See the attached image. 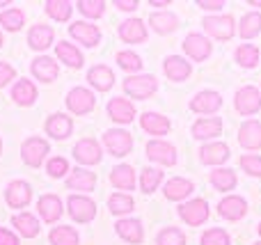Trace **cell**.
<instances>
[{
  "label": "cell",
  "mask_w": 261,
  "mask_h": 245,
  "mask_svg": "<svg viewBox=\"0 0 261 245\" xmlns=\"http://www.w3.org/2000/svg\"><path fill=\"white\" fill-rule=\"evenodd\" d=\"M149 25L158 32V35H170L179 28V16L172 12H153L149 16Z\"/></svg>",
  "instance_id": "30"
},
{
  "label": "cell",
  "mask_w": 261,
  "mask_h": 245,
  "mask_svg": "<svg viewBox=\"0 0 261 245\" xmlns=\"http://www.w3.org/2000/svg\"><path fill=\"white\" fill-rule=\"evenodd\" d=\"M199 243H202V245H229L231 238H229V234H227L225 229L211 227V229H206V232L202 234Z\"/></svg>",
  "instance_id": "45"
},
{
  "label": "cell",
  "mask_w": 261,
  "mask_h": 245,
  "mask_svg": "<svg viewBox=\"0 0 261 245\" xmlns=\"http://www.w3.org/2000/svg\"><path fill=\"white\" fill-rule=\"evenodd\" d=\"M218 213L225 220H241L248 213V202L241 195H227L218 202Z\"/></svg>",
  "instance_id": "15"
},
{
  "label": "cell",
  "mask_w": 261,
  "mask_h": 245,
  "mask_svg": "<svg viewBox=\"0 0 261 245\" xmlns=\"http://www.w3.org/2000/svg\"><path fill=\"white\" fill-rule=\"evenodd\" d=\"M184 50L190 60L204 62V60L213 53V44L204 35H199V32H190V35L184 39Z\"/></svg>",
  "instance_id": "8"
},
{
  "label": "cell",
  "mask_w": 261,
  "mask_h": 245,
  "mask_svg": "<svg viewBox=\"0 0 261 245\" xmlns=\"http://www.w3.org/2000/svg\"><path fill=\"white\" fill-rule=\"evenodd\" d=\"M257 232H259V236H261V223H259V227H257Z\"/></svg>",
  "instance_id": "56"
},
{
  "label": "cell",
  "mask_w": 261,
  "mask_h": 245,
  "mask_svg": "<svg viewBox=\"0 0 261 245\" xmlns=\"http://www.w3.org/2000/svg\"><path fill=\"white\" fill-rule=\"evenodd\" d=\"M23 21H25V12H23L21 7H12V9H7V12H0V23H3V28L9 32L21 30Z\"/></svg>",
  "instance_id": "42"
},
{
  "label": "cell",
  "mask_w": 261,
  "mask_h": 245,
  "mask_svg": "<svg viewBox=\"0 0 261 245\" xmlns=\"http://www.w3.org/2000/svg\"><path fill=\"white\" fill-rule=\"evenodd\" d=\"M0 7H7V0H0Z\"/></svg>",
  "instance_id": "55"
},
{
  "label": "cell",
  "mask_w": 261,
  "mask_h": 245,
  "mask_svg": "<svg viewBox=\"0 0 261 245\" xmlns=\"http://www.w3.org/2000/svg\"><path fill=\"white\" fill-rule=\"evenodd\" d=\"M156 245H186V236L179 227H165L158 232Z\"/></svg>",
  "instance_id": "44"
},
{
  "label": "cell",
  "mask_w": 261,
  "mask_h": 245,
  "mask_svg": "<svg viewBox=\"0 0 261 245\" xmlns=\"http://www.w3.org/2000/svg\"><path fill=\"white\" fill-rule=\"evenodd\" d=\"M87 80H90V85L94 87V90L108 92L110 87L115 85V73H113V69L106 67V64H96V67H92L90 71H87Z\"/></svg>",
  "instance_id": "25"
},
{
  "label": "cell",
  "mask_w": 261,
  "mask_h": 245,
  "mask_svg": "<svg viewBox=\"0 0 261 245\" xmlns=\"http://www.w3.org/2000/svg\"><path fill=\"white\" fill-rule=\"evenodd\" d=\"M50 245H78L81 243V236L73 227H67V225H60V227H53L48 234Z\"/></svg>",
  "instance_id": "38"
},
{
  "label": "cell",
  "mask_w": 261,
  "mask_h": 245,
  "mask_svg": "<svg viewBox=\"0 0 261 245\" xmlns=\"http://www.w3.org/2000/svg\"><path fill=\"white\" fill-rule=\"evenodd\" d=\"M44 9L53 21H69V16H71V12H73L71 3H67V0H48V3L44 5Z\"/></svg>",
  "instance_id": "41"
},
{
  "label": "cell",
  "mask_w": 261,
  "mask_h": 245,
  "mask_svg": "<svg viewBox=\"0 0 261 245\" xmlns=\"http://www.w3.org/2000/svg\"><path fill=\"white\" fill-rule=\"evenodd\" d=\"M12 99L16 101L18 105H32L35 103V99H37V87H35V83L32 80H18V83H14V87H12Z\"/></svg>",
  "instance_id": "35"
},
{
  "label": "cell",
  "mask_w": 261,
  "mask_h": 245,
  "mask_svg": "<svg viewBox=\"0 0 261 245\" xmlns=\"http://www.w3.org/2000/svg\"><path fill=\"white\" fill-rule=\"evenodd\" d=\"M108 115L117 124H130L135 119V105L124 96H115L108 101Z\"/></svg>",
  "instance_id": "17"
},
{
  "label": "cell",
  "mask_w": 261,
  "mask_h": 245,
  "mask_svg": "<svg viewBox=\"0 0 261 245\" xmlns=\"http://www.w3.org/2000/svg\"><path fill=\"white\" fill-rule=\"evenodd\" d=\"M204 30L208 32L211 37H216L218 41H229L234 37V30H236V21L234 16L229 14H216V16H206L202 21Z\"/></svg>",
  "instance_id": "2"
},
{
  "label": "cell",
  "mask_w": 261,
  "mask_h": 245,
  "mask_svg": "<svg viewBox=\"0 0 261 245\" xmlns=\"http://www.w3.org/2000/svg\"><path fill=\"white\" fill-rule=\"evenodd\" d=\"M30 69H32V76L41 83H53L60 73L58 62H55L53 58H48V55H39V58H35Z\"/></svg>",
  "instance_id": "20"
},
{
  "label": "cell",
  "mask_w": 261,
  "mask_h": 245,
  "mask_svg": "<svg viewBox=\"0 0 261 245\" xmlns=\"http://www.w3.org/2000/svg\"><path fill=\"white\" fill-rule=\"evenodd\" d=\"M55 53H58V58L71 69H81L83 62H85L81 48H76V46L69 44V41H60V44L55 46Z\"/></svg>",
  "instance_id": "33"
},
{
  "label": "cell",
  "mask_w": 261,
  "mask_h": 245,
  "mask_svg": "<svg viewBox=\"0 0 261 245\" xmlns=\"http://www.w3.org/2000/svg\"><path fill=\"white\" fill-rule=\"evenodd\" d=\"M37 209H39V215L44 218V223H55L62 215V200L58 195H44L37 202Z\"/></svg>",
  "instance_id": "29"
},
{
  "label": "cell",
  "mask_w": 261,
  "mask_h": 245,
  "mask_svg": "<svg viewBox=\"0 0 261 245\" xmlns=\"http://www.w3.org/2000/svg\"><path fill=\"white\" fill-rule=\"evenodd\" d=\"M234 58H236V62H239V67L254 69L259 64V48L254 44H241L239 48H236Z\"/></svg>",
  "instance_id": "39"
},
{
  "label": "cell",
  "mask_w": 261,
  "mask_h": 245,
  "mask_svg": "<svg viewBox=\"0 0 261 245\" xmlns=\"http://www.w3.org/2000/svg\"><path fill=\"white\" fill-rule=\"evenodd\" d=\"M5 200L12 209H23L28 206V202L32 200V188L25 181H12L5 190Z\"/></svg>",
  "instance_id": "18"
},
{
  "label": "cell",
  "mask_w": 261,
  "mask_h": 245,
  "mask_svg": "<svg viewBox=\"0 0 261 245\" xmlns=\"http://www.w3.org/2000/svg\"><path fill=\"white\" fill-rule=\"evenodd\" d=\"M119 37H122L126 44H142L147 39V25H144L140 18H126V21L119 25Z\"/></svg>",
  "instance_id": "26"
},
{
  "label": "cell",
  "mask_w": 261,
  "mask_h": 245,
  "mask_svg": "<svg viewBox=\"0 0 261 245\" xmlns=\"http://www.w3.org/2000/svg\"><path fill=\"white\" fill-rule=\"evenodd\" d=\"M94 186H96V174L90 172V170H85V168L71 170L67 177V188H71V190L90 193V190H94Z\"/></svg>",
  "instance_id": "23"
},
{
  "label": "cell",
  "mask_w": 261,
  "mask_h": 245,
  "mask_svg": "<svg viewBox=\"0 0 261 245\" xmlns=\"http://www.w3.org/2000/svg\"><path fill=\"white\" fill-rule=\"evenodd\" d=\"M78 9H81V14H85L90 18H99L106 12V3H101V0H81Z\"/></svg>",
  "instance_id": "48"
},
{
  "label": "cell",
  "mask_w": 261,
  "mask_h": 245,
  "mask_svg": "<svg viewBox=\"0 0 261 245\" xmlns=\"http://www.w3.org/2000/svg\"><path fill=\"white\" fill-rule=\"evenodd\" d=\"M234 105H236V113L245 115V117L259 113L261 110V92L252 85L241 87V90L234 94Z\"/></svg>",
  "instance_id": "6"
},
{
  "label": "cell",
  "mask_w": 261,
  "mask_h": 245,
  "mask_svg": "<svg viewBox=\"0 0 261 245\" xmlns=\"http://www.w3.org/2000/svg\"><path fill=\"white\" fill-rule=\"evenodd\" d=\"M103 145L113 156L122 158V156L130 154V149H133V138L124 128H108L103 133Z\"/></svg>",
  "instance_id": "5"
},
{
  "label": "cell",
  "mask_w": 261,
  "mask_h": 245,
  "mask_svg": "<svg viewBox=\"0 0 261 245\" xmlns=\"http://www.w3.org/2000/svg\"><path fill=\"white\" fill-rule=\"evenodd\" d=\"M0 151H3V140H0Z\"/></svg>",
  "instance_id": "58"
},
{
  "label": "cell",
  "mask_w": 261,
  "mask_h": 245,
  "mask_svg": "<svg viewBox=\"0 0 261 245\" xmlns=\"http://www.w3.org/2000/svg\"><path fill=\"white\" fill-rule=\"evenodd\" d=\"M0 245H18V238L14 236L9 229L0 227Z\"/></svg>",
  "instance_id": "52"
},
{
  "label": "cell",
  "mask_w": 261,
  "mask_h": 245,
  "mask_svg": "<svg viewBox=\"0 0 261 245\" xmlns=\"http://www.w3.org/2000/svg\"><path fill=\"white\" fill-rule=\"evenodd\" d=\"M73 158L81 165H96L103 158V151H101V145L94 138H83V140L76 142V147H73Z\"/></svg>",
  "instance_id": "11"
},
{
  "label": "cell",
  "mask_w": 261,
  "mask_h": 245,
  "mask_svg": "<svg viewBox=\"0 0 261 245\" xmlns=\"http://www.w3.org/2000/svg\"><path fill=\"white\" fill-rule=\"evenodd\" d=\"M12 225L18 229V234L21 236H25V238H35L37 234H39V220L35 218L32 213H16L12 218Z\"/></svg>",
  "instance_id": "36"
},
{
  "label": "cell",
  "mask_w": 261,
  "mask_h": 245,
  "mask_svg": "<svg viewBox=\"0 0 261 245\" xmlns=\"http://www.w3.org/2000/svg\"><path fill=\"white\" fill-rule=\"evenodd\" d=\"M208 213H211V209H208V202L202 200V197H197V200H190V202H184V204L179 206L181 220H184L186 225H190V227H199V225H204L208 220Z\"/></svg>",
  "instance_id": "4"
},
{
  "label": "cell",
  "mask_w": 261,
  "mask_h": 245,
  "mask_svg": "<svg viewBox=\"0 0 261 245\" xmlns=\"http://www.w3.org/2000/svg\"><path fill=\"white\" fill-rule=\"evenodd\" d=\"M0 46H3V32H0Z\"/></svg>",
  "instance_id": "57"
},
{
  "label": "cell",
  "mask_w": 261,
  "mask_h": 245,
  "mask_svg": "<svg viewBox=\"0 0 261 245\" xmlns=\"http://www.w3.org/2000/svg\"><path fill=\"white\" fill-rule=\"evenodd\" d=\"M14 76H16V71H14L12 64L0 62V87H5L9 80H14Z\"/></svg>",
  "instance_id": "50"
},
{
  "label": "cell",
  "mask_w": 261,
  "mask_h": 245,
  "mask_svg": "<svg viewBox=\"0 0 261 245\" xmlns=\"http://www.w3.org/2000/svg\"><path fill=\"white\" fill-rule=\"evenodd\" d=\"M133 206H135L133 197L126 195V193H113V195L108 197V209H110V213H115V215L130 213Z\"/></svg>",
  "instance_id": "40"
},
{
  "label": "cell",
  "mask_w": 261,
  "mask_h": 245,
  "mask_svg": "<svg viewBox=\"0 0 261 245\" xmlns=\"http://www.w3.org/2000/svg\"><path fill=\"white\" fill-rule=\"evenodd\" d=\"M48 151H50V147L44 138L32 135L21 145V158H23V163L30 165V168H39V165L44 163V158L48 156Z\"/></svg>",
  "instance_id": "3"
},
{
  "label": "cell",
  "mask_w": 261,
  "mask_h": 245,
  "mask_svg": "<svg viewBox=\"0 0 261 245\" xmlns=\"http://www.w3.org/2000/svg\"><path fill=\"white\" fill-rule=\"evenodd\" d=\"M239 142L243 149L257 151L261 149V122L259 119H245L239 128Z\"/></svg>",
  "instance_id": "13"
},
{
  "label": "cell",
  "mask_w": 261,
  "mask_h": 245,
  "mask_svg": "<svg viewBox=\"0 0 261 245\" xmlns=\"http://www.w3.org/2000/svg\"><path fill=\"white\" fill-rule=\"evenodd\" d=\"M140 126H142V131H147L149 135H167L172 124H170V119L161 113H142Z\"/></svg>",
  "instance_id": "24"
},
{
  "label": "cell",
  "mask_w": 261,
  "mask_h": 245,
  "mask_svg": "<svg viewBox=\"0 0 261 245\" xmlns=\"http://www.w3.org/2000/svg\"><path fill=\"white\" fill-rule=\"evenodd\" d=\"M46 172H48L53 179H62L64 174L71 172V170H69L67 158H62V156H55V158H50L48 163H46Z\"/></svg>",
  "instance_id": "49"
},
{
  "label": "cell",
  "mask_w": 261,
  "mask_h": 245,
  "mask_svg": "<svg viewBox=\"0 0 261 245\" xmlns=\"http://www.w3.org/2000/svg\"><path fill=\"white\" fill-rule=\"evenodd\" d=\"M147 158L153 160V163H161V165H176V147L170 145L165 140H149L147 142Z\"/></svg>",
  "instance_id": "10"
},
{
  "label": "cell",
  "mask_w": 261,
  "mask_h": 245,
  "mask_svg": "<svg viewBox=\"0 0 261 245\" xmlns=\"http://www.w3.org/2000/svg\"><path fill=\"white\" fill-rule=\"evenodd\" d=\"M170 3H156V0H151V7H167Z\"/></svg>",
  "instance_id": "54"
},
{
  "label": "cell",
  "mask_w": 261,
  "mask_h": 245,
  "mask_svg": "<svg viewBox=\"0 0 261 245\" xmlns=\"http://www.w3.org/2000/svg\"><path fill=\"white\" fill-rule=\"evenodd\" d=\"M193 190H195V183L190 181V179H184V177H174V179H170V181L165 183V188H163L165 197H167V200H172V202H181V200H186V197H188Z\"/></svg>",
  "instance_id": "28"
},
{
  "label": "cell",
  "mask_w": 261,
  "mask_h": 245,
  "mask_svg": "<svg viewBox=\"0 0 261 245\" xmlns=\"http://www.w3.org/2000/svg\"><path fill=\"white\" fill-rule=\"evenodd\" d=\"M208 181H211V186L216 188V190L220 193H229L236 188V183H239V179H236V172L229 168H218L211 172V177H208Z\"/></svg>",
  "instance_id": "32"
},
{
  "label": "cell",
  "mask_w": 261,
  "mask_h": 245,
  "mask_svg": "<svg viewBox=\"0 0 261 245\" xmlns=\"http://www.w3.org/2000/svg\"><path fill=\"white\" fill-rule=\"evenodd\" d=\"M222 105V96L213 90H202L190 99V110L199 115H213L216 110H220Z\"/></svg>",
  "instance_id": "12"
},
{
  "label": "cell",
  "mask_w": 261,
  "mask_h": 245,
  "mask_svg": "<svg viewBox=\"0 0 261 245\" xmlns=\"http://www.w3.org/2000/svg\"><path fill=\"white\" fill-rule=\"evenodd\" d=\"M94 105H96V99L87 87H73L67 94V108L73 115H87L94 110Z\"/></svg>",
  "instance_id": "9"
},
{
  "label": "cell",
  "mask_w": 261,
  "mask_h": 245,
  "mask_svg": "<svg viewBox=\"0 0 261 245\" xmlns=\"http://www.w3.org/2000/svg\"><path fill=\"white\" fill-rule=\"evenodd\" d=\"M252 245H261V241H257V243H252Z\"/></svg>",
  "instance_id": "59"
},
{
  "label": "cell",
  "mask_w": 261,
  "mask_h": 245,
  "mask_svg": "<svg viewBox=\"0 0 261 245\" xmlns=\"http://www.w3.org/2000/svg\"><path fill=\"white\" fill-rule=\"evenodd\" d=\"M163 181V172L156 168H144L142 174H140V188H142V193H153L158 186H161Z\"/></svg>",
  "instance_id": "43"
},
{
  "label": "cell",
  "mask_w": 261,
  "mask_h": 245,
  "mask_svg": "<svg viewBox=\"0 0 261 245\" xmlns=\"http://www.w3.org/2000/svg\"><path fill=\"white\" fill-rule=\"evenodd\" d=\"M69 35H71L76 41H81L83 46H87V48H94V46L101 41V30L87 21L71 23V25H69Z\"/></svg>",
  "instance_id": "14"
},
{
  "label": "cell",
  "mask_w": 261,
  "mask_h": 245,
  "mask_svg": "<svg viewBox=\"0 0 261 245\" xmlns=\"http://www.w3.org/2000/svg\"><path fill=\"white\" fill-rule=\"evenodd\" d=\"M197 7H202V9H206V12H220L222 7H225V3L222 0H197Z\"/></svg>",
  "instance_id": "51"
},
{
  "label": "cell",
  "mask_w": 261,
  "mask_h": 245,
  "mask_svg": "<svg viewBox=\"0 0 261 245\" xmlns=\"http://www.w3.org/2000/svg\"><path fill=\"white\" fill-rule=\"evenodd\" d=\"M117 64L124 71H140L142 69V58L133 50H119L117 53Z\"/></svg>",
  "instance_id": "46"
},
{
  "label": "cell",
  "mask_w": 261,
  "mask_h": 245,
  "mask_svg": "<svg viewBox=\"0 0 261 245\" xmlns=\"http://www.w3.org/2000/svg\"><path fill=\"white\" fill-rule=\"evenodd\" d=\"M124 92L130 99H149L158 92V80L151 73H142V76H128L124 78Z\"/></svg>",
  "instance_id": "1"
},
{
  "label": "cell",
  "mask_w": 261,
  "mask_h": 245,
  "mask_svg": "<svg viewBox=\"0 0 261 245\" xmlns=\"http://www.w3.org/2000/svg\"><path fill=\"white\" fill-rule=\"evenodd\" d=\"M28 44L35 50H46L50 44H53V28L50 25H32L30 32H28Z\"/></svg>",
  "instance_id": "31"
},
{
  "label": "cell",
  "mask_w": 261,
  "mask_h": 245,
  "mask_svg": "<svg viewBox=\"0 0 261 245\" xmlns=\"http://www.w3.org/2000/svg\"><path fill=\"white\" fill-rule=\"evenodd\" d=\"M239 165L243 168V172L250 174V177H261V156L259 154H243L239 160Z\"/></svg>",
  "instance_id": "47"
},
{
  "label": "cell",
  "mask_w": 261,
  "mask_h": 245,
  "mask_svg": "<svg viewBox=\"0 0 261 245\" xmlns=\"http://www.w3.org/2000/svg\"><path fill=\"white\" fill-rule=\"evenodd\" d=\"M115 7H119L122 12H133V9L138 7V0H117Z\"/></svg>",
  "instance_id": "53"
},
{
  "label": "cell",
  "mask_w": 261,
  "mask_h": 245,
  "mask_svg": "<svg viewBox=\"0 0 261 245\" xmlns=\"http://www.w3.org/2000/svg\"><path fill=\"white\" fill-rule=\"evenodd\" d=\"M163 71H165V76L170 78V80L184 83L186 78L193 73V67H190V62L186 58H181V55H167L165 62H163Z\"/></svg>",
  "instance_id": "16"
},
{
  "label": "cell",
  "mask_w": 261,
  "mask_h": 245,
  "mask_svg": "<svg viewBox=\"0 0 261 245\" xmlns=\"http://www.w3.org/2000/svg\"><path fill=\"white\" fill-rule=\"evenodd\" d=\"M222 131V119L220 117H204L193 124V138L195 140H211V138L220 135Z\"/></svg>",
  "instance_id": "27"
},
{
  "label": "cell",
  "mask_w": 261,
  "mask_h": 245,
  "mask_svg": "<svg viewBox=\"0 0 261 245\" xmlns=\"http://www.w3.org/2000/svg\"><path fill=\"white\" fill-rule=\"evenodd\" d=\"M67 209L76 223H92L96 215V204L87 195H71L67 200Z\"/></svg>",
  "instance_id": "7"
},
{
  "label": "cell",
  "mask_w": 261,
  "mask_h": 245,
  "mask_svg": "<svg viewBox=\"0 0 261 245\" xmlns=\"http://www.w3.org/2000/svg\"><path fill=\"white\" fill-rule=\"evenodd\" d=\"M115 229H117L119 238H124L126 243L138 245V243H142V238H144L142 223H140L138 218H122V220H117Z\"/></svg>",
  "instance_id": "22"
},
{
  "label": "cell",
  "mask_w": 261,
  "mask_h": 245,
  "mask_svg": "<svg viewBox=\"0 0 261 245\" xmlns=\"http://www.w3.org/2000/svg\"><path fill=\"white\" fill-rule=\"evenodd\" d=\"M197 154L204 165H222L225 160H229V147L225 142H206Z\"/></svg>",
  "instance_id": "19"
},
{
  "label": "cell",
  "mask_w": 261,
  "mask_h": 245,
  "mask_svg": "<svg viewBox=\"0 0 261 245\" xmlns=\"http://www.w3.org/2000/svg\"><path fill=\"white\" fill-rule=\"evenodd\" d=\"M110 183L119 190H133L135 188V170L130 165H117L110 172Z\"/></svg>",
  "instance_id": "34"
},
{
  "label": "cell",
  "mask_w": 261,
  "mask_h": 245,
  "mask_svg": "<svg viewBox=\"0 0 261 245\" xmlns=\"http://www.w3.org/2000/svg\"><path fill=\"white\" fill-rule=\"evenodd\" d=\"M261 32V12H248L239 21V35L243 39H252Z\"/></svg>",
  "instance_id": "37"
},
{
  "label": "cell",
  "mask_w": 261,
  "mask_h": 245,
  "mask_svg": "<svg viewBox=\"0 0 261 245\" xmlns=\"http://www.w3.org/2000/svg\"><path fill=\"white\" fill-rule=\"evenodd\" d=\"M71 131H73L71 117H67L62 113H53L48 117V122H46V133L50 138H55V140H67L71 135Z\"/></svg>",
  "instance_id": "21"
}]
</instances>
